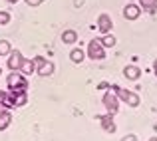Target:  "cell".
Listing matches in <instances>:
<instances>
[{"label": "cell", "mask_w": 157, "mask_h": 141, "mask_svg": "<svg viewBox=\"0 0 157 141\" xmlns=\"http://www.w3.org/2000/svg\"><path fill=\"white\" fill-rule=\"evenodd\" d=\"M6 84H8V90H28L26 76H24L22 72L18 74V70H16L14 74H10V76L6 78Z\"/></svg>", "instance_id": "cell-2"}, {"label": "cell", "mask_w": 157, "mask_h": 141, "mask_svg": "<svg viewBox=\"0 0 157 141\" xmlns=\"http://www.w3.org/2000/svg\"><path fill=\"white\" fill-rule=\"evenodd\" d=\"M111 90H113V93L117 95L121 101H125L129 107H137L139 103H141L139 95L133 93V92H129V90H123V88H119V86H111Z\"/></svg>", "instance_id": "cell-1"}, {"label": "cell", "mask_w": 157, "mask_h": 141, "mask_svg": "<svg viewBox=\"0 0 157 141\" xmlns=\"http://www.w3.org/2000/svg\"><path fill=\"white\" fill-rule=\"evenodd\" d=\"M42 2H44V0H26V4H28V6H40Z\"/></svg>", "instance_id": "cell-20"}, {"label": "cell", "mask_w": 157, "mask_h": 141, "mask_svg": "<svg viewBox=\"0 0 157 141\" xmlns=\"http://www.w3.org/2000/svg\"><path fill=\"white\" fill-rule=\"evenodd\" d=\"M18 72H22L24 76H30V74H34V72H36L34 60H28V58H24V60H22V66H20Z\"/></svg>", "instance_id": "cell-12"}, {"label": "cell", "mask_w": 157, "mask_h": 141, "mask_svg": "<svg viewBox=\"0 0 157 141\" xmlns=\"http://www.w3.org/2000/svg\"><path fill=\"white\" fill-rule=\"evenodd\" d=\"M100 42H101V46H104V48H113L115 46L113 34H104V38H100Z\"/></svg>", "instance_id": "cell-16"}, {"label": "cell", "mask_w": 157, "mask_h": 141, "mask_svg": "<svg viewBox=\"0 0 157 141\" xmlns=\"http://www.w3.org/2000/svg\"><path fill=\"white\" fill-rule=\"evenodd\" d=\"M70 60H72L74 64H82V62H84V52H82V50H72V52H70Z\"/></svg>", "instance_id": "cell-17"}, {"label": "cell", "mask_w": 157, "mask_h": 141, "mask_svg": "<svg viewBox=\"0 0 157 141\" xmlns=\"http://www.w3.org/2000/svg\"><path fill=\"white\" fill-rule=\"evenodd\" d=\"M111 26H113V22H111V18L107 14H101L100 18H98V30H100L101 34H109Z\"/></svg>", "instance_id": "cell-8"}, {"label": "cell", "mask_w": 157, "mask_h": 141, "mask_svg": "<svg viewBox=\"0 0 157 141\" xmlns=\"http://www.w3.org/2000/svg\"><path fill=\"white\" fill-rule=\"evenodd\" d=\"M121 141H137V135H133V133H129V135H125Z\"/></svg>", "instance_id": "cell-21"}, {"label": "cell", "mask_w": 157, "mask_h": 141, "mask_svg": "<svg viewBox=\"0 0 157 141\" xmlns=\"http://www.w3.org/2000/svg\"><path fill=\"white\" fill-rule=\"evenodd\" d=\"M8 22H10V14L0 10V26H4V24H8Z\"/></svg>", "instance_id": "cell-19"}, {"label": "cell", "mask_w": 157, "mask_h": 141, "mask_svg": "<svg viewBox=\"0 0 157 141\" xmlns=\"http://www.w3.org/2000/svg\"><path fill=\"white\" fill-rule=\"evenodd\" d=\"M6 2H8V4H16V2H18V0H6Z\"/></svg>", "instance_id": "cell-23"}, {"label": "cell", "mask_w": 157, "mask_h": 141, "mask_svg": "<svg viewBox=\"0 0 157 141\" xmlns=\"http://www.w3.org/2000/svg\"><path fill=\"white\" fill-rule=\"evenodd\" d=\"M139 8L153 14V12H157V0H139Z\"/></svg>", "instance_id": "cell-13"}, {"label": "cell", "mask_w": 157, "mask_h": 141, "mask_svg": "<svg viewBox=\"0 0 157 141\" xmlns=\"http://www.w3.org/2000/svg\"><path fill=\"white\" fill-rule=\"evenodd\" d=\"M123 76L127 78V80H139V76H141V70L137 68V66H125L123 68Z\"/></svg>", "instance_id": "cell-11"}, {"label": "cell", "mask_w": 157, "mask_h": 141, "mask_svg": "<svg viewBox=\"0 0 157 141\" xmlns=\"http://www.w3.org/2000/svg\"><path fill=\"white\" fill-rule=\"evenodd\" d=\"M10 52H12L10 42H8V40H0V56H8Z\"/></svg>", "instance_id": "cell-18"}, {"label": "cell", "mask_w": 157, "mask_h": 141, "mask_svg": "<svg viewBox=\"0 0 157 141\" xmlns=\"http://www.w3.org/2000/svg\"><path fill=\"white\" fill-rule=\"evenodd\" d=\"M104 105H105V109H107V113H111V115H115L117 113V109H119V97L115 95L113 92H107L104 93Z\"/></svg>", "instance_id": "cell-5"}, {"label": "cell", "mask_w": 157, "mask_h": 141, "mask_svg": "<svg viewBox=\"0 0 157 141\" xmlns=\"http://www.w3.org/2000/svg\"><path fill=\"white\" fill-rule=\"evenodd\" d=\"M139 14H141V8H139L137 4H127V6L123 8V18L125 20H137Z\"/></svg>", "instance_id": "cell-9"}, {"label": "cell", "mask_w": 157, "mask_h": 141, "mask_svg": "<svg viewBox=\"0 0 157 141\" xmlns=\"http://www.w3.org/2000/svg\"><path fill=\"white\" fill-rule=\"evenodd\" d=\"M34 64H36V72H38L40 76L48 78V76H52V74H54V64H52L50 60H46V58L36 56L34 58Z\"/></svg>", "instance_id": "cell-3"}, {"label": "cell", "mask_w": 157, "mask_h": 141, "mask_svg": "<svg viewBox=\"0 0 157 141\" xmlns=\"http://www.w3.org/2000/svg\"><path fill=\"white\" fill-rule=\"evenodd\" d=\"M98 121L101 123V127H104V131H107V133H113L117 127H115L113 123V115L111 113H105V115H98Z\"/></svg>", "instance_id": "cell-7"}, {"label": "cell", "mask_w": 157, "mask_h": 141, "mask_svg": "<svg viewBox=\"0 0 157 141\" xmlns=\"http://www.w3.org/2000/svg\"><path fill=\"white\" fill-rule=\"evenodd\" d=\"M12 99H10V93H8V90H4V92H0V113L6 109H12Z\"/></svg>", "instance_id": "cell-10"}, {"label": "cell", "mask_w": 157, "mask_h": 141, "mask_svg": "<svg viewBox=\"0 0 157 141\" xmlns=\"http://www.w3.org/2000/svg\"><path fill=\"white\" fill-rule=\"evenodd\" d=\"M149 141H157V137H151V139H149Z\"/></svg>", "instance_id": "cell-24"}, {"label": "cell", "mask_w": 157, "mask_h": 141, "mask_svg": "<svg viewBox=\"0 0 157 141\" xmlns=\"http://www.w3.org/2000/svg\"><path fill=\"white\" fill-rule=\"evenodd\" d=\"M62 42H64V44H74V42H78L76 30H66L64 34H62Z\"/></svg>", "instance_id": "cell-15"}, {"label": "cell", "mask_w": 157, "mask_h": 141, "mask_svg": "<svg viewBox=\"0 0 157 141\" xmlns=\"http://www.w3.org/2000/svg\"><path fill=\"white\" fill-rule=\"evenodd\" d=\"M0 74H2V68H0Z\"/></svg>", "instance_id": "cell-25"}, {"label": "cell", "mask_w": 157, "mask_h": 141, "mask_svg": "<svg viewBox=\"0 0 157 141\" xmlns=\"http://www.w3.org/2000/svg\"><path fill=\"white\" fill-rule=\"evenodd\" d=\"M8 56H10V58H8V68H10L12 72L20 70V66H22V60H24L22 52H20V50H12Z\"/></svg>", "instance_id": "cell-6"}, {"label": "cell", "mask_w": 157, "mask_h": 141, "mask_svg": "<svg viewBox=\"0 0 157 141\" xmlns=\"http://www.w3.org/2000/svg\"><path fill=\"white\" fill-rule=\"evenodd\" d=\"M153 72H155V76H157V60L153 62Z\"/></svg>", "instance_id": "cell-22"}, {"label": "cell", "mask_w": 157, "mask_h": 141, "mask_svg": "<svg viewBox=\"0 0 157 141\" xmlns=\"http://www.w3.org/2000/svg\"><path fill=\"white\" fill-rule=\"evenodd\" d=\"M88 56L92 58V60H104L105 58V48L101 46L100 40H92V42L88 44Z\"/></svg>", "instance_id": "cell-4"}, {"label": "cell", "mask_w": 157, "mask_h": 141, "mask_svg": "<svg viewBox=\"0 0 157 141\" xmlns=\"http://www.w3.org/2000/svg\"><path fill=\"white\" fill-rule=\"evenodd\" d=\"M10 123H12V113L10 111H2V113H0V131L8 129Z\"/></svg>", "instance_id": "cell-14"}]
</instances>
